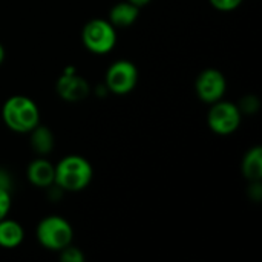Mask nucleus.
<instances>
[{"label":"nucleus","mask_w":262,"mask_h":262,"mask_svg":"<svg viewBox=\"0 0 262 262\" xmlns=\"http://www.w3.org/2000/svg\"><path fill=\"white\" fill-rule=\"evenodd\" d=\"M2 118L8 129L17 134H29L40 123V111L35 101L25 95L8 98L2 107Z\"/></svg>","instance_id":"nucleus-1"},{"label":"nucleus","mask_w":262,"mask_h":262,"mask_svg":"<svg viewBox=\"0 0 262 262\" xmlns=\"http://www.w3.org/2000/svg\"><path fill=\"white\" fill-rule=\"evenodd\" d=\"M94 177L91 163L78 155H69L55 164L54 184L66 192H80L86 189Z\"/></svg>","instance_id":"nucleus-2"},{"label":"nucleus","mask_w":262,"mask_h":262,"mask_svg":"<svg viewBox=\"0 0 262 262\" xmlns=\"http://www.w3.org/2000/svg\"><path fill=\"white\" fill-rule=\"evenodd\" d=\"M35 236L41 247L52 252H60L66 246L72 244L74 230L69 221L54 215V216H46L38 223Z\"/></svg>","instance_id":"nucleus-3"},{"label":"nucleus","mask_w":262,"mask_h":262,"mask_svg":"<svg viewBox=\"0 0 262 262\" xmlns=\"http://www.w3.org/2000/svg\"><path fill=\"white\" fill-rule=\"evenodd\" d=\"M81 40L88 51L103 55L111 52L117 45V31L109 20L94 18L81 31Z\"/></svg>","instance_id":"nucleus-4"},{"label":"nucleus","mask_w":262,"mask_h":262,"mask_svg":"<svg viewBox=\"0 0 262 262\" xmlns=\"http://www.w3.org/2000/svg\"><path fill=\"white\" fill-rule=\"evenodd\" d=\"M243 120V112L239 107L232 101L220 100L212 104L209 115H207V124L212 132L218 135H230L238 130Z\"/></svg>","instance_id":"nucleus-5"},{"label":"nucleus","mask_w":262,"mask_h":262,"mask_svg":"<svg viewBox=\"0 0 262 262\" xmlns=\"http://www.w3.org/2000/svg\"><path fill=\"white\" fill-rule=\"evenodd\" d=\"M138 83V69L129 60L114 61L106 72V88L115 95H126Z\"/></svg>","instance_id":"nucleus-6"},{"label":"nucleus","mask_w":262,"mask_h":262,"mask_svg":"<svg viewBox=\"0 0 262 262\" xmlns=\"http://www.w3.org/2000/svg\"><path fill=\"white\" fill-rule=\"evenodd\" d=\"M226 89H227V80L224 74L218 69L203 71L195 81V91L198 98L207 104H213L223 100Z\"/></svg>","instance_id":"nucleus-7"},{"label":"nucleus","mask_w":262,"mask_h":262,"mask_svg":"<svg viewBox=\"0 0 262 262\" xmlns=\"http://www.w3.org/2000/svg\"><path fill=\"white\" fill-rule=\"evenodd\" d=\"M57 92H58V95L63 100L75 103V101L83 100L88 95L89 84H88V81L83 77L75 75L74 69H69V71H66L58 78V81H57Z\"/></svg>","instance_id":"nucleus-8"},{"label":"nucleus","mask_w":262,"mask_h":262,"mask_svg":"<svg viewBox=\"0 0 262 262\" xmlns=\"http://www.w3.org/2000/svg\"><path fill=\"white\" fill-rule=\"evenodd\" d=\"M28 181L35 187L49 189L55 180V166L45 157H38L29 163L26 170Z\"/></svg>","instance_id":"nucleus-9"},{"label":"nucleus","mask_w":262,"mask_h":262,"mask_svg":"<svg viewBox=\"0 0 262 262\" xmlns=\"http://www.w3.org/2000/svg\"><path fill=\"white\" fill-rule=\"evenodd\" d=\"M138 14H140V8L124 0L112 6V9L109 11V21L115 28H127L137 21Z\"/></svg>","instance_id":"nucleus-10"},{"label":"nucleus","mask_w":262,"mask_h":262,"mask_svg":"<svg viewBox=\"0 0 262 262\" xmlns=\"http://www.w3.org/2000/svg\"><path fill=\"white\" fill-rule=\"evenodd\" d=\"M23 238H25L23 227L17 221L8 218L0 220V247L15 249L23 243Z\"/></svg>","instance_id":"nucleus-11"},{"label":"nucleus","mask_w":262,"mask_h":262,"mask_svg":"<svg viewBox=\"0 0 262 262\" xmlns=\"http://www.w3.org/2000/svg\"><path fill=\"white\" fill-rule=\"evenodd\" d=\"M243 175L247 181H261L262 180V147L255 146L247 150V154L243 158Z\"/></svg>","instance_id":"nucleus-12"},{"label":"nucleus","mask_w":262,"mask_h":262,"mask_svg":"<svg viewBox=\"0 0 262 262\" xmlns=\"http://www.w3.org/2000/svg\"><path fill=\"white\" fill-rule=\"evenodd\" d=\"M29 134H31V147L38 157H45L54 149V135L49 127L38 123Z\"/></svg>","instance_id":"nucleus-13"},{"label":"nucleus","mask_w":262,"mask_h":262,"mask_svg":"<svg viewBox=\"0 0 262 262\" xmlns=\"http://www.w3.org/2000/svg\"><path fill=\"white\" fill-rule=\"evenodd\" d=\"M60 259L63 262H83L84 261V256H83L80 249L72 247L69 244L63 250H60Z\"/></svg>","instance_id":"nucleus-14"},{"label":"nucleus","mask_w":262,"mask_h":262,"mask_svg":"<svg viewBox=\"0 0 262 262\" xmlns=\"http://www.w3.org/2000/svg\"><path fill=\"white\" fill-rule=\"evenodd\" d=\"M209 2L215 9L224 11V12L233 11V9L239 8V5L243 3V0H209Z\"/></svg>","instance_id":"nucleus-15"},{"label":"nucleus","mask_w":262,"mask_h":262,"mask_svg":"<svg viewBox=\"0 0 262 262\" xmlns=\"http://www.w3.org/2000/svg\"><path fill=\"white\" fill-rule=\"evenodd\" d=\"M11 209V195L9 190L0 187V220L6 218Z\"/></svg>","instance_id":"nucleus-16"},{"label":"nucleus","mask_w":262,"mask_h":262,"mask_svg":"<svg viewBox=\"0 0 262 262\" xmlns=\"http://www.w3.org/2000/svg\"><path fill=\"white\" fill-rule=\"evenodd\" d=\"M0 187H3V189H6V190H9V187H11L9 177H8L3 170H0Z\"/></svg>","instance_id":"nucleus-17"},{"label":"nucleus","mask_w":262,"mask_h":262,"mask_svg":"<svg viewBox=\"0 0 262 262\" xmlns=\"http://www.w3.org/2000/svg\"><path fill=\"white\" fill-rule=\"evenodd\" d=\"M127 2L134 3V5H135V6H138V8H143V6H146L150 0H127Z\"/></svg>","instance_id":"nucleus-18"},{"label":"nucleus","mask_w":262,"mask_h":262,"mask_svg":"<svg viewBox=\"0 0 262 262\" xmlns=\"http://www.w3.org/2000/svg\"><path fill=\"white\" fill-rule=\"evenodd\" d=\"M3 60H5V48H3V45L0 43V64L3 63Z\"/></svg>","instance_id":"nucleus-19"}]
</instances>
